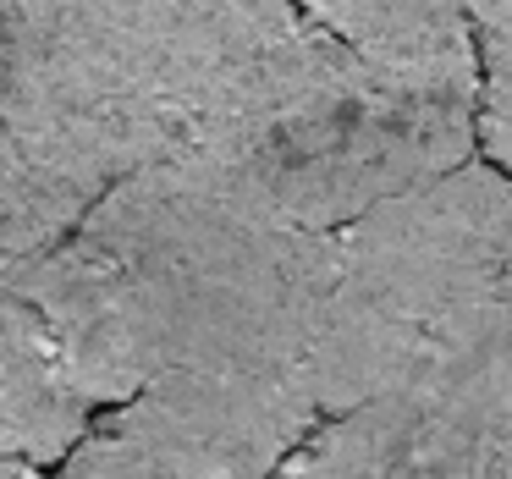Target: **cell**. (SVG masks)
Here are the masks:
<instances>
[{
    "mask_svg": "<svg viewBox=\"0 0 512 479\" xmlns=\"http://www.w3.org/2000/svg\"><path fill=\"white\" fill-rule=\"evenodd\" d=\"M336 281V237L265 221L177 166L116 182L12 281L94 408L171 369H303Z\"/></svg>",
    "mask_w": 512,
    "mask_h": 479,
    "instance_id": "cell-1",
    "label": "cell"
},
{
    "mask_svg": "<svg viewBox=\"0 0 512 479\" xmlns=\"http://www.w3.org/2000/svg\"><path fill=\"white\" fill-rule=\"evenodd\" d=\"M479 89L391 72L303 23L166 166L221 199L336 237L369 210L468 166Z\"/></svg>",
    "mask_w": 512,
    "mask_h": 479,
    "instance_id": "cell-2",
    "label": "cell"
},
{
    "mask_svg": "<svg viewBox=\"0 0 512 479\" xmlns=\"http://www.w3.org/2000/svg\"><path fill=\"white\" fill-rule=\"evenodd\" d=\"M501 342H512V182L468 160L336 232V281L303 375L336 419Z\"/></svg>",
    "mask_w": 512,
    "mask_h": 479,
    "instance_id": "cell-3",
    "label": "cell"
},
{
    "mask_svg": "<svg viewBox=\"0 0 512 479\" xmlns=\"http://www.w3.org/2000/svg\"><path fill=\"white\" fill-rule=\"evenodd\" d=\"M160 166L61 0H0V287L61 248L133 171Z\"/></svg>",
    "mask_w": 512,
    "mask_h": 479,
    "instance_id": "cell-4",
    "label": "cell"
},
{
    "mask_svg": "<svg viewBox=\"0 0 512 479\" xmlns=\"http://www.w3.org/2000/svg\"><path fill=\"white\" fill-rule=\"evenodd\" d=\"M320 419L303 369H171L94 413L56 479H270Z\"/></svg>",
    "mask_w": 512,
    "mask_h": 479,
    "instance_id": "cell-5",
    "label": "cell"
},
{
    "mask_svg": "<svg viewBox=\"0 0 512 479\" xmlns=\"http://www.w3.org/2000/svg\"><path fill=\"white\" fill-rule=\"evenodd\" d=\"M83 45L144 116L160 166L182 155L281 45L303 34L292 0H61Z\"/></svg>",
    "mask_w": 512,
    "mask_h": 479,
    "instance_id": "cell-6",
    "label": "cell"
},
{
    "mask_svg": "<svg viewBox=\"0 0 512 479\" xmlns=\"http://www.w3.org/2000/svg\"><path fill=\"white\" fill-rule=\"evenodd\" d=\"M287 479H512V342L320 419Z\"/></svg>",
    "mask_w": 512,
    "mask_h": 479,
    "instance_id": "cell-7",
    "label": "cell"
},
{
    "mask_svg": "<svg viewBox=\"0 0 512 479\" xmlns=\"http://www.w3.org/2000/svg\"><path fill=\"white\" fill-rule=\"evenodd\" d=\"M94 402L72 380L45 314L0 287V474H50L94 424Z\"/></svg>",
    "mask_w": 512,
    "mask_h": 479,
    "instance_id": "cell-8",
    "label": "cell"
},
{
    "mask_svg": "<svg viewBox=\"0 0 512 479\" xmlns=\"http://www.w3.org/2000/svg\"><path fill=\"white\" fill-rule=\"evenodd\" d=\"M303 23L342 39L364 61L446 89H479L468 0H292Z\"/></svg>",
    "mask_w": 512,
    "mask_h": 479,
    "instance_id": "cell-9",
    "label": "cell"
},
{
    "mask_svg": "<svg viewBox=\"0 0 512 479\" xmlns=\"http://www.w3.org/2000/svg\"><path fill=\"white\" fill-rule=\"evenodd\" d=\"M479 50V149L512 182V0H468Z\"/></svg>",
    "mask_w": 512,
    "mask_h": 479,
    "instance_id": "cell-10",
    "label": "cell"
},
{
    "mask_svg": "<svg viewBox=\"0 0 512 479\" xmlns=\"http://www.w3.org/2000/svg\"><path fill=\"white\" fill-rule=\"evenodd\" d=\"M0 479H50V474H0Z\"/></svg>",
    "mask_w": 512,
    "mask_h": 479,
    "instance_id": "cell-11",
    "label": "cell"
}]
</instances>
